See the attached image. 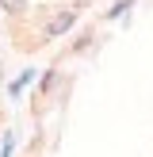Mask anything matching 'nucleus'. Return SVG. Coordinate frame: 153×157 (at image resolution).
I'll use <instances>...</instances> for the list:
<instances>
[{"label": "nucleus", "mask_w": 153, "mask_h": 157, "mask_svg": "<svg viewBox=\"0 0 153 157\" xmlns=\"http://www.w3.org/2000/svg\"><path fill=\"white\" fill-rule=\"evenodd\" d=\"M73 23H76V12H73V8H61V12H54V15H50V23H46V38L65 35Z\"/></svg>", "instance_id": "obj_1"}, {"label": "nucleus", "mask_w": 153, "mask_h": 157, "mask_svg": "<svg viewBox=\"0 0 153 157\" xmlns=\"http://www.w3.org/2000/svg\"><path fill=\"white\" fill-rule=\"evenodd\" d=\"M0 4H4V12H19V8H23V0H0Z\"/></svg>", "instance_id": "obj_2"}]
</instances>
